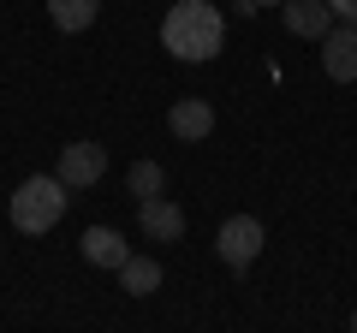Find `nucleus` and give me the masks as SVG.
Returning a JSON list of instances; mask_svg holds the SVG:
<instances>
[{
	"label": "nucleus",
	"mask_w": 357,
	"mask_h": 333,
	"mask_svg": "<svg viewBox=\"0 0 357 333\" xmlns=\"http://www.w3.org/2000/svg\"><path fill=\"white\" fill-rule=\"evenodd\" d=\"M256 6H286V0H256Z\"/></svg>",
	"instance_id": "14"
},
{
	"label": "nucleus",
	"mask_w": 357,
	"mask_h": 333,
	"mask_svg": "<svg viewBox=\"0 0 357 333\" xmlns=\"http://www.w3.org/2000/svg\"><path fill=\"white\" fill-rule=\"evenodd\" d=\"M167 131H173L178 143H203L208 131H215V107L197 102V95H191V102H173V114H167Z\"/></svg>",
	"instance_id": "8"
},
{
	"label": "nucleus",
	"mask_w": 357,
	"mask_h": 333,
	"mask_svg": "<svg viewBox=\"0 0 357 333\" xmlns=\"http://www.w3.org/2000/svg\"><path fill=\"white\" fill-rule=\"evenodd\" d=\"M220 42H227V18H220V6H208V0H178V6H167L161 48L173 54V60L203 65V60L220 54Z\"/></svg>",
	"instance_id": "1"
},
{
	"label": "nucleus",
	"mask_w": 357,
	"mask_h": 333,
	"mask_svg": "<svg viewBox=\"0 0 357 333\" xmlns=\"http://www.w3.org/2000/svg\"><path fill=\"white\" fill-rule=\"evenodd\" d=\"M280 18H286V30H292V36H310V42H321L333 24H340L328 0H286Z\"/></svg>",
	"instance_id": "6"
},
{
	"label": "nucleus",
	"mask_w": 357,
	"mask_h": 333,
	"mask_svg": "<svg viewBox=\"0 0 357 333\" xmlns=\"http://www.w3.org/2000/svg\"><path fill=\"white\" fill-rule=\"evenodd\" d=\"M131 196L137 203H149V196H161V185H167V173H161V161H131Z\"/></svg>",
	"instance_id": "12"
},
{
	"label": "nucleus",
	"mask_w": 357,
	"mask_h": 333,
	"mask_svg": "<svg viewBox=\"0 0 357 333\" xmlns=\"http://www.w3.org/2000/svg\"><path fill=\"white\" fill-rule=\"evenodd\" d=\"M333 6V18H340V24H357V0H328Z\"/></svg>",
	"instance_id": "13"
},
{
	"label": "nucleus",
	"mask_w": 357,
	"mask_h": 333,
	"mask_svg": "<svg viewBox=\"0 0 357 333\" xmlns=\"http://www.w3.org/2000/svg\"><path fill=\"white\" fill-rule=\"evenodd\" d=\"M262 244H268V232H262V220H256V215H227V220H220V232H215V250H220L227 268H250V262L262 256Z\"/></svg>",
	"instance_id": "3"
},
{
	"label": "nucleus",
	"mask_w": 357,
	"mask_h": 333,
	"mask_svg": "<svg viewBox=\"0 0 357 333\" xmlns=\"http://www.w3.org/2000/svg\"><path fill=\"white\" fill-rule=\"evenodd\" d=\"M126 256H131V244L119 238L114 226H89V232H84V262H89V268L119 274V262H126Z\"/></svg>",
	"instance_id": "9"
},
{
	"label": "nucleus",
	"mask_w": 357,
	"mask_h": 333,
	"mask_svg": "<svg viewBox=\"0 0 357 333\" xmlns=\"http://www.w3.org/2000/svg\"><path fill=\"white\" fill-rule=\"evenodd\" d=\"M321 72L333 84H357V24H333L321 36Z\"/></svg>",
	"instance_id": "5"
},
{
	"label": "nucleus",
	"mask_w": 357,
	"mask_h": 333,
	"mask_svg": "<svg viewBox=\"0 0 357 333\" xmlns=\"http://www.w3.org/2000/svg\"><path fill=\"white\" fill-rule=\"evenodd\" d=\"M137 226H143V238L178 244V238H185V208H178V203H167V196H149V203L137 208Z\"/></svg>",
	"instance_id": "7"
},
{
	"label": "nucleus",
	"mask_w": 357,
	"mask_h": 333,
	"mask_svg": "<svg viewBox=\"0 0 357 333\" xmlns=\"http://www.w3.org/2000/svg\"><path fill=\"white\" fill-rule=\"evenodd\" d=\"M102 173H107V149L84 137V143H66L60 149V173H54V179H60L66 191H89Z\"/></svg>",
	"instance_id": "4"
},
{
	"label": "nucleus",
	"mask_w": 357,
	"mask_h": 333,
	"mask_svg": "<svg viewBox=\"0 0 357 333\" xmlns=\"http://www.w3.org/2000/svg\"><path fill=\"white\" fill-rule=\"evenodd\" d=\"M96 13H102V0H48V18H54V30H89L96 24Z\"/></svg>",
	"instance_id": "11"
},
{
	"label": "nucleus",
	"mask_w": 357,
	"mask_h": 333,
	"mask_svg": "<svg viewBox=\"0 0 357 333\" xmlns=\"http://www.w3.org/2000/svg\"><path fill=\"white\" fill-rule=\"evenodd\" d=\"M351 333H357V316H351Z\"/></svg>",
	"instance_id": "15"
},
{
	"label": "nucleus",
	"mask_w": 357,
	"mask_h": 333,
	"mask_svg": "<svg viewBox=\"0 0 357 333\" xmlns=\"http://www.w3.org/2000/svg\"><path fill=\"white\" fill-rule=\"evenodd\" d=\"M119 286H126L131 297L161 292V262H149V256H126V262H119Z\"/></svg>",
	"instance_id": "10"
},
{
	"label": "nucleus",
	"mask_w": 357,
	"mask_h": 333,
	"mask_svg": "<svg viewBox=\"0 0 357 333\" xmlns=\"http://www.w3.org/2000/svg\"><path fill=\"white\" fill-rule=\"evenodd\" d=\"M60 215H66V185L54 173H36L13 191V226L24 238H42L48 226H60Z\"/></svg>",
	"instance_id": "2"
}]
</instances>
